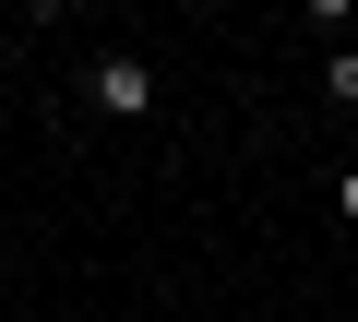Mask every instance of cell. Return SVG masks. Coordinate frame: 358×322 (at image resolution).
Returning a JSON list of instances; mask_svg holds the SVG:
<instances>
[{
  "mask_svg": "<svg viewBox=\"0 0 358 322\" xmlns=\"http://www.w3.org/2000/svg\"><path fill=\"white\" fill-rule=\"evenodd\" d=\"M84 108H96V119H155V108H167V84H155V60H143V48H96Z\"/></svg>",
  "mask_w": 358,
  "mask_h": 322,
  "instance_id": "6da1fadb",
  "label": "cell"
},
{
  "mask_svg": "<svg viewBox=\"0 0 358 322\" xmlns=\"http://www.w3.org/2000/svg\"><path fill=\"white\" fill-rule=\"evenodd\" d=\"M322 96H334V108H358V48H334V60H322Z\"/></svg>",
  "mask_w": 358,
  "mask_h": 322,
  "instance_id": "7a4b0ae2",
  "label": "cell"
},
{
  "mask_svg": "<svg viewBox=\"0 0 358 322\" xmlns=\"http://www.w3.org/2000/svg\"><path fill=\"white\" fill-rule=\"evenodd\" d=\"M334 215H346V227H358V168H346V180H334Z\"/></svg>",
  "mask_w": 358,
  "mask_h": 322,
  "instance_id": "3957f363",
  "label": "cell"
}]
</instances>
